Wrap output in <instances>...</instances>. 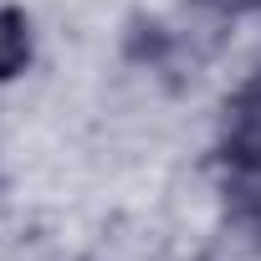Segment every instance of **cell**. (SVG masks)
Wrapping results in <instances>:
<instances>
[{
  "instance_id": "cell-1",
  "label": "cell",
  "mask_w": 261,
  "mask_h": 261,
  "mask_svg": "<svg viewBox=\"0 0 261 261\" xmlns=\"http://www.w3.org/2000/svg\"><path fill=\"white\" fill-rule=\"evenodd\" d=\"M215 195L225 241L261 256V149H215Z\"/></svg>"
},
{
  "instance_id": "cell-2",
  "label": "cell",
  "mask_w": 261,
  "mask_h": 261,
  "mask_svg": "<svg viewBox=\"0 0 261 261\" xmlns=\"http://www.w3.org/2000/svg\"><path fill=\"white\" fill-rule=\"evenodd\" d=\"M118 51H123L128 67H139V72H174L185 62L200 67L210 57L205 46H195V31H185V26H174L164 16H149V11H139V16L123 21Z\"/></svg>"
},
{
  "instance_id": "cell-3",
  "label": "cell",
  "mask_w": 261,
  "mask_h": 261,
  "mask_svg": "<svg viewBox=\"0 0 261 261\" xmlns=\"http://www.w3.org/2000/svg\"><path fill=\"white\" fill-rule=\"evenodd\" d=\"M215 149H261V67H251L220 102Z\"/></svg>"
},
{
  "instance_id": "cell-4",
  "label": "cell",
  "mask_w": 261,
  "mask_h": 261,
  "mask_svg": "<svg viewBox=\"0 0 261 261\" xmlns=\"http://www.w3.org/2000/svg\"><path fill=\"white\" fill-rule=\"evenodd\" d=\"M31 57H36V26H31V16L21 6H0V87L26 77Z\"/></svg>"
},
{
  "instance_id": "cell-5",
  "label": "cell",
  "mask_w": 261,
  "mask_h": 261,
  "mask_svg": "<svg viewBox=\"0 0 261 261\" xmlns=\"http://www.w3.org/2000/svg\"><path fill=\"white\" fill-rule=\"evenodd\" d=\"M210 6L225 11L230 21H236V16H261V0H210Z\"/></svg>"
}]
</instances>
